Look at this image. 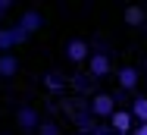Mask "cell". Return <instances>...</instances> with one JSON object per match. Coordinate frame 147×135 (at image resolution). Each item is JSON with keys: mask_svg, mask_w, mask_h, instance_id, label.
I'll return each mask as SVG.
<instances>
[{"mask_svg": "<svg viewBox=\"0 0 147 135\" xmlns=\"http://www.w3.org/2000/svg\"><path fill=\"white\" fill-rule=\"evenodd\" d=\"M28 41V31L19 25V22H13V25L0 28V54H13L19 44H25Z\"/></svg>", "mask_w": 147, "mask_h": 135, "instance_id": "obj_1", "label": "cell"}, {"mask_svg": "<svg viewBox=\"0 0 147 135\" xmlns=\"http://www.w3.org/2000/svg\"><path fill=\"white\" fill-rule=\"evenodd\" d=\"M88 107H91V113H94L97 119H107V123H110V116L119 110L116 107V94H107V91H97L88 101Z\"/></svg>", "mask_w": 147, "mask_h": 135, "instance_id": "obj_2", "label": "cell"}, {"mask_svg": "<svg viewBox=\"0 0 147 135\" xmlns=\"http://www.w3.org/2000/svg\"><path fill=\"white\" fill-rule=\"evenodd\" d=\"M16 123H19V129H22L25 135H34L38 129H41V123H44V119H41V113L31 107V104H25V107L16 110Z\"/></svg>", "mask_w": 147, "mask_h": 135, "instance_id": "obj_3", "label": "cell"}, {"mask_svg": "<svg viewBox=\"0 0 147 135\" xmlns=\"http://www.w3.org/2000/svg\"><path fill=\"white\" fill-rule=\"evenodd\" d=\"M113 72V60H110V54H103V50H94L88 60V76L91 79H107Z\"/></svg>", "mask_w": 147, "mask_h": 135, "instance_id": "obj_4", "label": "cell"}, {"mask_svg": "<svg viewBox=\"0 0 147 135\" xmlns=\"http://www.w3.org/2000/svg\"><path fill=\"white\" fill-rule=\"evenodd\" d=\"M91 54H94V47H91L85 38H69V41H66V57H69V63H88Z\"/></svg>", "mask_w": 147, "mask_h": 135, "instance_id": "obj_5", "label": "cell"}, {"mask_svg": "<svg viewBox=\"0 0 147 135\" xmlns=\"http://www.w3.org/2000/svg\"><path fill=\"white\" fill-rule=\"evenodd\" d=\"M72 119H75V132H82V135H94V129H97V116L91 113L88 104H78V110L72 113Z\"/></svg>", "mask_w": 147, "mask_h": 135, "instance_id": "obj_6", "label": "cell"}, {"mask_svg": "<svg viewBox=\"0 0 147 135\" xmlns=\"http://www.w3.org/2000/svg\"><path fill=\"white\" fill-rule=\"evenodd\" d=\"M110 129L116 135H131L135 132V116H131V110H125V107H119L113 116H110Z\"/></svg>", "mask_w": 147, "mask_h": 135, "instance_id": "obj_7", "label": "cell"}, {"mask_svg": "<svg viewBox=\"0 0 147 135\" xmlns=\"http://www.w3.org/2000/svg\"><path fill=\"white\" fill-rule=\"evenodd\" d=\"M19 25L28 31V38L34 35V31H41L44 28V13L41 10H34V6H28V10H22L19 13Z\"/></svg>", "mask_w": 147, "mask_h": 135, "instance_id": "obj_8", "label": "cell"}, {"mask_svg": "<svg viewBox=\"0 0 147 135\" xmlns=\"http://www.w3.org/2000/svg\"><path fill=\"white\" fill-rule=\"evenodd\" d=\"M116 79H119V91H135L138 82H141V69L138 66H119Z\"/></svg>", "mask_w": 147, "mask_h": 135, "instance_id": "obj_9", "label": "cell"}, {"mask_svg": "<svg viewBox=\"0 0 147 135\" xmlns=\"http://www.w3.org/2000/svg\"><path fill=\"white\" fill-rule=\"evenodd\" d=\"M122 19H125V25H144L147 22V10L144 6H141V3H131V6H125V16H122Z\"/></svg>", "mask_w": 147, "mask_h": 135, "instance_id": "obj_10", "label": "cell"}, {"mask_svg": "<svg viewBox=\"0 0 147 135\" xmlns=\"http://www.w3.org/2000/svg\"><path fill=\"white\" fill-rule=\"evenodd\" d=\"M19 76V57L16 54H0V79Z\"/></svg>", "mask_w": 147, "mask_h": 135, "instance_id": "obj_11", "label": "cell"}, {"mask_svg": "<svg viewBox=\"0 0 147 135\" xmlns=\"http://www.w3.org/2000/svg\"><path fill=\"white\" fill-rule=\"evenodd\" d=\"M131 116H135V123H147V97L141 94V97H135L131 101Z\"/></svg>", "mask_w": 147, "mask_h": 135, "instance_id": "obj_12", "label": "cell"}, {"mask_svg": "<svg viewBox=\"0 0 147 135\" xmlns=\"http://www.w3.org/2000/svg\"><path fill=\"white\" fill-rule=\"evenodd\" d=\"M44 85H47V91H53V94H57V91H63V88H66V82L59 79L57 72H47V76H44Z\"/></svg>", "mask_w": 147, "mask_h": 135, "instance_id": "obj_13", "label": "cell"}, {"mask_svg": "<svg viewBox=\"0 0 147 135\" xmlns=\"http://www.w3.org/2000/svg\"><path fill=\"white\" fill-rule=\"evenodd\" d=\"M34 135H63V132H59V126L53 123V119H44V123H41V129H38Z\"/></svg>", "mask_w": 147, "mask_h": 135, "instance_id": "obj_14", "label": "cell"}, {"mask_svg": "<svg viewBox=\"0 0 147 135\" xmlns=\"http://www.w3.org/2000/svg\"><path fill=\"white\" fill-rule=\"evenodd\" d=\"M75 88L78 91H91V76H75Z\"/></svg>", "mask_w": 147, "mask_h": 135, "instance_id": "obj_15", "label": "cell"}, {"mask_svg": "<svg viewBox=\"0 0 147 135\" xmlns=\"http://www.w3.org/2000/svg\"><path fill=\"white\" fill-rule=\"evenodd\" d=\"M94 135H116V132H113V129H110V123H107V126H97Z\"/></svg>", "mask_w": 147, "mask_h": 135, "instance_id": "obj_16", "label": "cell"}, {"mask_svg": "<svg viewBox=\"0 0 147 135\" xmlns=\"http://www.w3.org/2000/svg\"><path fill=\"white\" fill-rule=\"evenodd\" d=\"M9 6H13V0H0V19L9 13Z\"/></svg>", "mask_w": 147, "mask_h": 135, "instance_id": "obj_17", "label": "cell"}, {"mask_svg": "<svg viewBox=\"0 0 147 135\" xmlns=\"http://www.w3.org/2000/svg\"><path fill=\"white\" fill-rule=\"evenodd\" d=\"M131 135H147V123H138V126H135V132Z\"/></svg>", "mask_w": 147, "mask_h": 135, "instance_id": "obj_18", "label": "cell"}, {"mask_svg": "<svg viewBox=\"0 0 147 135\" xmlns=\"http://www.w3.org/2000/svg\"><path fill=\"white\" fill-rule=\"evenodd\" d=\"M69 135H82V132H69Z\"/></svg>", "mask_w": 147, "mask_h": 135, "instance_id": "obj_19", "label": "cell"}, {"mask_svg": "<svg viewBox=\"0 0 147 135\" xmlns=\"http://www.w3.org/2000/svg\"><path fill=\"white\" fill-rule=\"evenodd\" d=\"M144 69H147V60H144Z\"/></svg>", "mask_w": 147, "mask_h": 135, "instance_id": "obj_20", "label": "cell"}, {"mask_svg": "<svg viewBox=\"0 0 147 135\" xmlns=\"http://www.w3.org/2000/svg\"><path fill=\"white\" fill-rule=\"evenodd\" d=\"M3 135H9V132H3Z\"/></svg>", "mask_w": 147, "mask_h": 135, "instance_id": "obj_21", "label": "cell"}]
</instances>
